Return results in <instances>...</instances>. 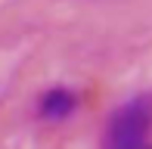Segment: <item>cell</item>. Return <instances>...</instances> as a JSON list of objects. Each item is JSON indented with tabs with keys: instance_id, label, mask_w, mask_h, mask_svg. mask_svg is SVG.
<instances>
[{
	"instance_id": "obj_1",
	"label": "cell",
	"mask_w": 152,
	"mask_h": 149,
	"mask_svg": "<svg viewBox=\"0 0 152 149\" xmlns=\"http://www.w3.org/2000/svg\"><path fill=\"white\" fill-rule=\"evenodd\" d=\"M106 149H152V96H137L124 103L109 118Z\"/></svg>"
},
{
	"instance_id": "obj_2",
	"label": "cell",
	"mask_w": 152,
	"mask_h": 149,
	"mask_svg": "<svg viewBox=\"0 0 152 149\" xmlns=\"http://www.w3.org/2000/svg\"><path fill=\"white\" fill-rule=\"evenodd\" d=\"M75 93L65 90V87H53V90H47L44 96H40V115L50 121H59V118H68V115L75 112Z\"/></svg>"
}]
</instances>
